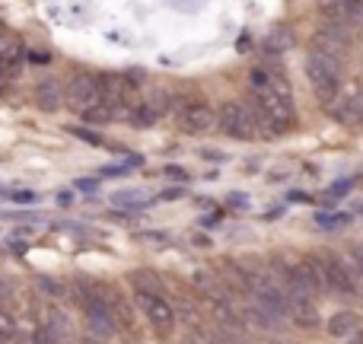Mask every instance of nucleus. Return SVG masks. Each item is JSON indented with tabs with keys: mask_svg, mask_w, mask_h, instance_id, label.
Here are the masks:
<instances>
[{
	"mask_svg": "<svg viewBox=\"0 0 363 344\" xmlns=\"http://www.w3.org/2000/svg\"><path fill=\"white\" fill-rule=\"evenodd\" d=\"M0 344H13V338L10 335H0Z\"/></svg>",
	"mask_w": 363,
	"mask_h": 344,
	"instance_id": "obj_20",
	"label": "nucleus"
},
{
	"mask_svg": "<svg viewBox=\"0 0 363 344\" xmlns=\"http://www.w3.org/2000/svg\"><path fill=\"white\" fill-rule=\"evenodd\" d=\"M80 344H102V341H99V338H93V335H89V338H83Z\"/></svg>",
	"mask_w": 363,
	"mask_h": 344,
	"instance_id": "obj_18",
	"label": "nucleus"
},
{
	"mask_svg": "<svg viewBox=\"0 0 363 344\" xmlns=\"http://www.w3.org/2000/svg\"><path fill=\"white\" fill-rule=\"evenodd\" d=\"M64 102H67V109L77 115L93 109L96 102H99V77H89V74L70 77V83L64 87Z\"/></svg>",
	"mask_w": 363,
	"mask_h": 344,
	"instance_id": "obj_3",
	"label": "nucleus"
},
{
	"mask_svg": "<svg viewBox=\"0 0 363 344\" xmlns=\"http://www.w3.org/2000/svg\"><path fill=\"white\" fill-rule=\"evenodd\" d=\"M0 35H6V23H4V19H0Z\"/></svg>",
	"mask_w": 363,
	"mask_h": 344,
	"instance_id": "obj_21",
	"label": "nucleus"
},
{
	"mask_svg": "<svg viewBox=\"0 0 363 344\" xmlns=\"http://www.w3.org/2000/svg\"><path fill=\"white\" fill-rule=\"evenodd\" d=\"M328 106H332L328 109L332 118L341 125H363V83H347L345 93H338Z\"/></svg>",
	"mask_w": 363,
	"mask_h": 344,
	"instance_id": "obj_4",
	"label": "nucleus"
},
{
	"mask_svg": "<svg viewBox=\"0 0 363 344\" xmlns=\"http://www.w3.org/2000/svg\"><path fill=\"white\" fill-rule=\"evenodd\" d=\"M42 290H48V294H55V296L67 294V287H61V284H55V281H42Z\"/></svg>",
	"mask_w": 363,
	"mask_h": 344,
	"instance_id": "obj_16",
	"label": "nucleus"
},
{
	"mask_svg": "<svg viewBox=\"0 0 363 344\" xmlns=\"http://www.w3.org/2000/svg\"><path fill=\"white\" fill-rule=\"evenodd\" d=\"M211 344H233L230 338H211Z\"/></svg>",
	"mask_w": 363,
	"mask_h": 344,
	"instance_id": "obj_19",
	"label": "nucleus"
},
{
	"mask_svg": "<svg viewBox=\"0 0 363 344\" xmlns=\"http://www.w3.org/2000/svg\"><path fill=\"white\" fill-rule=\"evenodd\" d=\"M176 121L185 134H204L217 125V112H213L211 106H204V102H191V106L179 109Z\"/></svg>",
	"mask_w": 363,
	"mask_h": 344,
	"instance_id": "obj_7",
	"label": "nucleus"
},
{
	"mask_svg": "<svg viewBox=\"0 0 363 344\" xmlns=\"http://www.w3.org/2000/svg\"><path fill=\"white\" fill-rule=\"evenodd\" d=\"M363 16V0H332V4L322 10V19L335 26H351Z\"/></svg>",
	"mask_w": 363,
	"mask_h": 344,
	"instance_id": "obj_9",
	"label": "nucleus"
},
{
	"mask_svg": "<svg viewBox=\"0 0 363 344\" xmlns=\"http://www.w3.org/2000/svg\"><path fill=\"white\" fill-rule=\"evenodd\" d=\"M128 281L134 284L138 294H163V281H160V274H153V271H131Z\"/></svg>",
	"mask_w": 363,
	"mask_h": 344,
	"instance_id": "obj_12",
	"label": "nucleus"
},
{
	"mask_svg": "<svg viewBox=\"0 0 363 344\" xmlns=\"http://www.w3.org/2000/svg\"><path fill=\"white\" fill-rule=\"evenodd\" d=\"M35 102L45 112H57L64 106V87L57 80H42L35 87Z\"/></svg>",
	"mask_w": 363,
	"mask_h": 344,
	"instance_id": "obj_11",
	"label": "nucleus"
},
{
	"mask_svg": "<svg viewBox=\"0 0 363 344\" xmlns=\"http://www.w3.org/2000/svg\"><path fill=\"white\" fill-rule=\"evenodd\" d=\"M322 265H325V281L335 294H347V296L357 294V277H354L351 265H347L345 258L328 255V258H322Z\"/></svg>",
	"mask_w": 363,
	"mask_h": 344,
	"instance_id": "obj_8",
	"label": "nucleus"
},
{
	"mask_svg": "<svg viewBox=\"0 0 363 344\" xmlns=\"http://www.w3.org/2000/svg\"><path fill=\"white\" fill-rule=\"evenodd\" d=\"M0 335H16V319H13V313H6L4 306H0Z\"/></svg>",
	"mask_w": 363,
	"mask_h": 344,
	"instance_id": "obj_15",
	"label": "nucleus"
},
{
	"mask_svg": "<svg viewBox=\"0 0 363 344\" xmlns=\"http://www.w3.org/2000/svg\"><path fill=\"white\" fill-rule=\"evenodd\" d=\"M284 294H287V319H294L296 326H303V328L319 326V313H315V296L313 294L296 290V287L284 290Z\"/></svg>",
	"mask_w": 363,
	"mask_h": 344,
	"instance_id": "obj_6",
	"label": "nucleus"
},
{
	"mask_svg": "<svg viewBox=\"0 0 363 344\" xmlns=\"http://www.w3.org/2000/svg\"><path fill=\"white\" fill-rule=\"evenodd\" d=\"M140 102H144V106L150 109V112L157 115V118H163V115L169 112V106H172V96L166 93V89L153 87V89H147V96H144V99H140Z\"/></svg>",
	"mask_w": 363,
	"mask_h": 344,
	"instance_id": "obj_13",
	"label": "nucleus"
},
{
	"mask_svg": "<svg viewBox=\"0 0 363 344\" xmlns=\"http://www.w3.org/2000/svg\"><path fill=\"white\" fill-rule=\"evenodd\" d=\"M264 45H268L271 55H281V51H287L290 45H294V35H290L287 29H274L268 32V38H264Z\"/></svg>",
	"mask_w": 363,
	"mask_h": 344,
	"instance_id": "obj_14",
	"label": "nucleus"
},
{
	"mask_svg": "<svg viewBox=\"0 0 363 344\" xmlns=\"http://www.w3.org/2000/svg\"><path fill=\"white\" fill-rule=\"evenodd\" d=\"M138 306H140V313L150 319V326L157 328L160 335L172 332V326H176V309L166 303L163 294H138Z\"/></svg>",
	"mask_w": 363,
	"mask_h": 344,
	"instance_id": "obj_5",
	"label": "nucleus"
},
{
	"mask_svg": "<svg viewBox=\"0 0 363 344\" xmlns=\"http://www.w3.org/2000/svg\"><path fill=\"white\" fill-rule=\"evenodd\" d=\"M217 125L226 138L233 140H255L262 138V125H258L255 112L249 102H226L217 115Z\"/></svg>",
	"mask_w": 363,
	"mask_h": 344,
	"instance_id": "obj_2",
	"label": "nucleus"
},
{
	"mask_svg": "<svg viewBox=\"0 0 363 344\" xmlns=\"http://www.w3.org/2000/svg\"><path fill=\"white\" fill-rule=\"evenodd\" d=\"M351 258H354V265H357L360 274H363V245H354V249H351Z\"/></svg>",
	"mask_w": 363,
	"mask_h": 344,
	"instance_id": "obj_17",
	"label": "nucleus"
},
{
	"mask_svg": "<svg viewBox=\"0 0 363 344\" xmlns=\"http://www.w3.org/2000/svg\"><path fill=\"white\" fill-rule=\"evenodd\" d=\"M306 80L313 87V93L328 106L341 93V57L313 48L306 57Z\"/></svg>",
	"mask_w": 363,
	"mask_h": 344,
	"instance_id": "obj_1",
	"label": "nucleus"
},
{
	"mask_svg": "<svg viewBox=\"0 0 363 344\" xmlns=\"http://www.w3.org/2000/svg\"><path fill=\"white\" fill-rule=\"evenodd\" d=\"M328 335H332V338H338V341H357V338H363L360 322H357V316H354V313H335L332 319H328Z\"/></svg>",
	"mask_w": 363,
	"mask_h": 344,
	"instance_id": "obj_10",
	"label": "nucleus"
}]
</instances>
